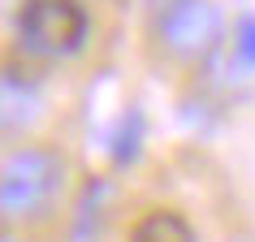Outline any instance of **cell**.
<instances>
[{"instance_id": "cell-1", "label": "cell", "mask_w": 255, "mask_h": 242, "mask_svg": "<svg viewBox=\"0 0 255 242\" xmlns=\"http://www.w3.org/2000/svg\"><path fill=\"white\" fill-rule=\"evenodd\" d=\"M61 177H65V164H61L56 151H43V147L13 151L4 160V182H0V208H4V216L35 221L56 199Z\"/></svg>"}, {"instance_id": "cell-2", "label": "cell", "mask_w": 255, "mask_h": 242, "mask_svg": "<svg viewBox=\"0 0 255 242\" xmlns=\"http://www.w3.org/2000/svg\"><path fill=\"white\" fill-rule=\"evenodd\" d=\"M17 39L39 56H74L87 43V9L78 0H26L17 9Z\"/></svg>"}, {"instance_id": "cell-3", "label": "cell", "mask_w": 255, "mask_h": 242, "mask_svg": "<svg viewBox=\"0 0 255 242\" xmlns=\"http://www.w3.org/2000/svg\"><path fill=\"white\" fill-rule=\"evenodd\" d=\"M160 39L177 56H208L221 39V13L208 0H169L160 9Z\"/></svg>"}, {"instance_id": "cell-4", "label": "cell", "mask_w": 255, "mask_h": 242, "mask_svg": "<svg viewBox=\"0 0 255 242\" xmlns=\"http://www.w3.org/2000/svg\"><path fill=\"white\" fill-rule=\"evenodd\" d=\"M130 242H195V229L177 212H147L130 229Z\"/></svg>"}, {"instance_id": "cell-5", "label": "cell", "mask_w": 255, "mask_h": 242, "mask_svg": "<svg viewBox=\"0 0 255 242\" xmlns=\"http://www.w3.org/2000/svg\"><path fill=\"white\" fill-rule=\"evenodd\" d=\"M138 143H143V117L130 108V113L121 117L117 134H113V160H117V164H130L138 156Z\"/></svg>"}, {"instance_id": "cell-6", "label": "cell", "mask_w": 255, "mask_h": 242, "mask_svg": "<svg viewBox=\"0 0 255 242\" xmlns=\"http://www.w3.org/2000/svg\"><path fill=\"white\" fill-rule=\"evenodd\" d=\"M100 195H104V186H100V182H91V186L82 190V203H78V225H74V242H82V234L91 238V229H95V208H100Z\"/></svg>"}, {"instance_id": "cell-7", "label": "cell", "mask_w": 255, "mask_h": 242, "mask_svg": "<svg viewBox=\"0 0 255 242\" xmlns=\"http://www.w3.org/2000/svg\"><path fill=\"white\" fill-rule=\"evenodd\" d=\"M238 52H242L247 65H255V17H251V13L238 22Z\"/></svg>"}, {"instance_id": "cell-8", "label": "cell", "mask_w": 255, "mask_h": 242, "mask_svg": "<svg viewBox=\"0 0 255 242\" xmlns=\"http://www.w3.org/2000/svg\"><path fill=\"white\" fill-rule=\"evenodd\" d=\"M4 242H13V238H4Z\"/></svg>"}]
</instances>
